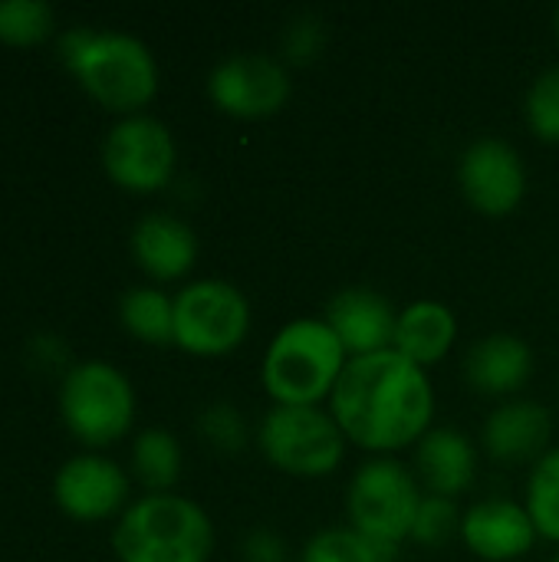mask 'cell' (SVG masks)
Listing matches in <instances>:
<instances>
[{
    "label": "cell",
    "mask_w": 559,
    "mask_h": 562,
    "mask_svg": "<svg viewBox=\"0 0 559 562\" xmlns=\"http://www.w3.org/2000/svg\"><path fill=\"white\" fill-rule=\"evenodd\" d=\"M329 415L349 445L376 458H392L432 431L435 389L425 369L385 349L346 362L329 395Z\"/></svg>",
    "instance_id": "6da1fadb"
},
{
    "label": "cell",
    "mask_w": 559,
    "mask_h": 562,
    "mask_svg": "<svg viewBox=\"0 0 559 562\" xmlns=\"http://www.w3.org/2000/svg\"><path fill=\"white\" fill-rule=\"evenodd\" d=\"M56 46L79 86L109 112L138 115L158 92L155 53L132 33L69 26Z\"/></svg>",
    "instance_id": "7a4b0ae2"
},
{
    "label": "cell",
    "mask_w": 559,
    "mask_h": 562,
    "mask_svg": "<svg viewBox=\"0 0 559 562\" xmlns=\"http://www.w3.org/2000/svg\"><path fill=\"white\" fill-rule=\"evenodd\" d=\"M214 540L208 510L181 494H145L112 527L119 562H208Z\"/></svg>",
    "instance_id": "3957f363"
},
{
    "label": "cell",
    "mask_w": 559,
    "mask_h": 562,
    "mask_svg": "<svg viewBox=\"0 0 559 562\" xmlns=\"http://www.w3.org/2000/svg\"><path fill=\"white\" fill-rule=\"evenodd\" d=\"M349 356L336 333L320 316L287 323L267 346L260 382L273 405H323L329 402Z\"/></svg>",
    "instance_id": "277c9868"
},
{
    "label": "cell",
    "mask_w": 559,
    "mask_h": 562,
    "mask_svg": "<svg viewBox=\"0 0 559 562\" xmlns=\"http://www.w3.org/2000/svg\"><path fill=\"white\" fill-rule=\"evenodd\" d=\"M59 418L76 441L105 448L128 435L135 422V389L128 375L105 359L76 362L59 382Z\"/></svg>",
    "instance_id": "5b68a950"
},
{
    "label": "cell",
    "mask_w": 559,
    "mask_h": 562,
    "mask_svg": "<svg viewBox=\"0 0 559 562\" xmlns=\"http://www.w3.org/2000/svg\"><path fill=\"white\" fill-rule=\"evenodd\" d=\"M346 435L323 405H273L257 428L260 454L283 474L316 481L343 468Z\"/></svg>",
    "instance_id": "8992f818"
},
{
    "label": "cell",
    "mask_w": 559,
    "mask_h": 562,
    "mask_svg": "<svg viewBox=\"0 0 559 562\" xmlns=\"http://www.w3.org/2000/svg\"><path fill=\"white\" fill-rule=\"evenodd\" d=\"M425 494L418 477L395 458L366 461L346 487L349 527L379 547H402L412 540L415 517Z\"/></svg>",
    "instance_id": "52a82bcc"
},
{
    "label": "cell",
    "mask_w": 559,
    "mask_h": 562,
    "mask_svg": "<svg viewBox=\"0 0 559 562\" xmlns=\"http://www.w3.org/2000/svg\"><path fill=\"white\" fill-rule=\"evenodd\" d=\"M250 333V303L227 280H194L175 296V346L217 359L234 352Z\"/></svg>",
    "instance_id": "ba28073f"
},
{
    "label": "cell",
    "mask_w": 559,
    "mask_h": 562,
    "mask_svg": "<svg viewBox=\"0 0 559 562\" xmlns=\"http://www.w3.org/2000/svg\"><path fill=\"white\" fill-rule=\"evenodd\" d=\"M178 165V145L171 128L155 115H122L102 138V168L105 175L132 191L152 194L161 191Z\"/></svg>",
    "instance_id": "9c48e42d"
},
{
    "label": "cell",
    "mask_w": 559,
    "mask_h": 562,
    "mask_svg": "<svg viewBox=\"0 0 559 562\" xmlns=\"http://www.w3.org/2000/svg\"><path fill=\"white\" fill-rule=\"evenodd\" d=\"M293 92L290 69L264 53H234L208 76V99L231 119L277 115Z\"/></svg>",
    "instance_id": "30bf717a"
},
{
    "label": "cell",
    "mask_w": 559,
    "mask_h": 562,
    "mask_svg": "<svg viewBox=\"0 0 559 562\" xmlns=\"http://www.w3.org/2000/svg\"><path fill=\"white\" fill-rule=\"evenodd\" d=\"M458 184L465 201L484 217H507L527 194V165L504 138H478L458 161Z\"/></svg>",
    "instance_id": "8fae6325"
},
{
    "label": "cell",
    "mask_w": 559,
    "mask_h": 562,
    "mask_svg": "<svg viewBox=\"0 0 559 562\" xmlns=\"http://www.w3.org/2000/svg\"><path fill=\"white\" fill-rule=\"evenodd\" d=\"M128 474L96 451L72 454L53 474V501L56 507L82 524L115 517L128 507Z\"/></svg>",
    "instance_id": "7c38bea8"
},
{
    "label": "cell",
    "mask_w": 559,
    "mask_h": 562,
    "mask_svg": "<svg viewBox=\"0 0 559 562\" xmlns=\"http://www.w3.org/2000/svg\"><path fill=\"white\" fill-rule=\"evenodd\" d=\"M540 533L524 504L511 497H488L465 510L461 543L484 562H514L537 547Z\"/></svg>",
    "instance_id": "4fadbf2b"
},
{
    "label": "cell",
    "mask_w": 559,
    "mask_h": 562,
    "mask_svg": "<svg viewBox=\"0 0 559 562\" xmlns=\"http://www.w3.org/2000/svg\"><path fill=\"white\" fill-rule=\"evenodd\" d=\"M326 326L336 333L349 359L376 356L392 349L399 313L372 286H346L326 306Z\"/></svg>",
    "instance_id": "5bb4252c"
},
{
    "label": "cell",
    "mask_w": 559,
    "mask_h": 562,
    "mask_svg": "<svg viewBox=\"0 0 559 562\" xmlns=\"http://www.w3.org/2000/svg\"><path fill=\"white\" fill-rule=\"evenodd\" d=\"M484 451L504 464H527L540 461L554 441V415L540 402L530 398H507L497 405L484 422Z\"/></svg>",
    "instance_id": "9a60e30c"
},
{
    "label": "cell",
    "mask_w": 559,
    "mask_h": 562,
    "mask_svg": "<svg viewBox=\"0 0 559 562\" xmlns=\"http://www.w3.org/2000/svg\"><path fill=\"white\" fill-rule=\"evenodd\" d=\"M135 263L158 283L181 280L198 260V237L188 221L168 211H148L135 221L128 237Z\"/></svg>",
    "instance_id": "2e32d148"
},
{
    "label": "cell",
    "mask_w": 559,
    "mask_h": 562,
    "mask_svg": "<svg viewBox=\"0 0 559 562\" xmlns=\"http://www.w3.org/2000/svg\"><path fill=\"white\" fill-rule=\"evenodd\" d=\"M534 375V352L527 339L514 333L484 336L465 359V379L474 392L488 398L517 395Z\"/></svg>",
    "instance_id": "e0dca14e"
},
{
    "label": "cell",
    "mask_w": 559,
    "mask_h": 562,
    "mask_svg": "<svg viewBox=\"0 0 559 562\" xmlns=\"http://www.w3.org/2000/svg\"><path fill=\"white\" fill-rule=\"evenodd\" d=\"M478 451L468 435L455 428H432L415 445V477L435 497H458L474 484Z\"/></svg>",
    "instance_id": "ac0fdd59"
},
{
    "label": "cell",
    "mask_w": 559,
    "mask_h": 562,
    "mask_svg": "<svg viewBox=\"0 0 559 562\" xmlns=\"http://www.w3.org/2000/svg\"><path fill=\"white\" fill-rule=\"evenodd\" d=\"M458 339V319L455 313L438 300H415L405 310H399L395 342L392 349L415 362L418 369L438 366Z\"/></svg>",
    "instance_id": "d6986e66"
},
{
    "label": "cell",
    "mask_w": 559,
    "mask_h": 562,
    "mask_svg": "<svg viewBox=\"0 0 559 562\" xmlns=\"http://www.w3.org/2000/svg\"><path fill=\"white\" fill-rule=\"evenodd\" d=\"M122 326L148 342V346H171L175 342V296L155 286H132L119 300Z\"/></svg>",
    "instance_id": "ffe728a7"
},
{
    "label": "cell",
    "mask_w": 559,
    "mask_h": 562,
    "mask_svg": "<svg viewBox=\"0 0 559 562\" xmlns=\"http://www.w3.org/2000/svg\"><path fill=\"white\" fill-rule=\"evenodd\" d=\"M181 445L165 428H145L132 445V474L148 494H171L181 477Z\"/></svg>",
    "instance_id": "44dd1931"
},
{
    "label": "cell",
    "mask_w": 559,
    "mask_h": 562,
    "mask_svg": "<svg viewBox=\"0 0 559 562\" xmlns=\"http://www.w3.org/2000/svg\"><path fill=\"white\" fill-rule=\"evenodd\" d=\"M395 547H379L353 527H329L306 540L300 562H395Z\"/></svg>",
    "instance_id": "7402d4cb"
},
{
    "label": "cell",
    "mask_w": 559,
    "mask_h": 562,
    "mask_svg": "<svg viewBox=\"0 0 559 562\" xmlns=\"http://www.w3.org/2000/svg\"><path fill=\"white\" fill-rule=\"evenodd\" d=\"M524 507L537 533L550 543H559V445L534 464Z\"/></svg>",
    "instance_id": "603a6c76"
},
{
    "label": "cell",
    "mask_w": 559,
    "mask_h": 562,
    "mask_svg": "<svg viewBox=\"0 0 559 562\" xmlns=\"http://www.w3.org/2000/svg\"><path fill=\"white\" fill-rule=\"evenodd\" d=\"M56 26V10L46 0H0V40L10 46H33Z\"/></svg>",
    "instance_id": "cb8c5ba5"
},
{
    "label": "cell",
    "mask_w": 559,
    "mask_h": 562,
    "mask_svg": "<svg viewBox=\"0 0 559 562\" xmlns=\"http://www.w3.org/2000/svg\"><path fill=\"white\" fill-rule=\"evenodd\" d=\"M524 115L530 132L540 142L559 145V66L544 69L530 89H527V102H524Z\"/></svg>",
    "instance_id": "d4e9b609"
},
{
    "label": "cell",
    "mask_w": 559,
    "mask_h": 562,
    "mask_svg": "<svg viewBox=\"0 0 559 562\" xmlns=\"http://www.w3.org/2000/svg\"><path fill=\"white\" fill-rule=\"evenodd\" d=\"M461 510L451 497H435L428 494L418 507V517H415V530H412V540L422 543V547H445L448 540L461 537Z\"/></svg>",
    "instance_id": "484cf974"
},
{
    "label": "cell",
    "mask_w": 559,
    "mask_h": 562,
    "mask_svg": "<svg viewBox=\"0 0 559 562\" xmlns=\"http://www.w3.org/2000/svg\"><path fill=\"white\" fill-rule=\"evenodd\" d=\"M198 431L214 451H224V454H237L247 445V418L234 405H224V402L201 412Z\"/></svg>",
    "instance_id": "4316f807"
},
{
    "label": "cell",
    "mask_w": 559,
    "mask_h": 562,
    "mask_svg": "<svg viewBox=\"0 0 559 562\" xmlns=\"http://www.w3.org/2000/svg\"><path fill=\"white\" fill-rule=\"evenodd\" d=\"M323 43H326V26L316 13H300L287 23L283 30V56L297 66H306L313 63L320 53H323Z\"/></svg>",
    "instance_id": "83f0119b"
},
{
    "label": "cell",
    "mask_w": 559,
    "mask_h": 562,
    "mask_svg": "<svg viewBox=\"0 0 559 562\" xmlns=\"http://www.w3.org/2000/svg\"><path fill=\"white\" fill-rule=\"evenodd\" d=\"M244 562H290V550L280 533L260 527L244 540Z\"/></svg>",
    "instance_id": "f1b7e54d"
},
{
    "label": "cell",
    "mask_w": 559,
    "mask_h": 562,
    "mask_svg": "<svg viewBox=\"0 0 559 562\" xmlns=\"http://www.w3.org/2000/svg\"><path fill=\"white\" fill-rule=\"evenodd\" d=\"M554 30H557V40H559V7H557V13H554Z\"/></svg>",
    "instance_id": "f546056e"
},
{
    "label": "cell",
    "mask_w": 559,
    "mask_h": 562,
    "mask_svg": "<svg viewBox=\"0 0 559 562\" xmlns=\"http://www.w3.org/2000/svg\"><path fill=\"white\" fill-rule=\"evenodd\" d=\"M550 562H559V553H557V557H554V560H550Z\"/></svg>",
    "instance_id": "4dcf8cb0"
}]
</instances>
